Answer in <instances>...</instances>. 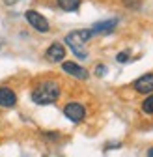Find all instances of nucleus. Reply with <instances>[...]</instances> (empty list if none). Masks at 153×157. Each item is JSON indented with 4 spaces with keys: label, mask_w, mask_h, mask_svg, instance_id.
<instances>
[{
    "label": "nucleus",
    "mask_w": 153,
    "mask_h": 157,
    "mask_svg": "<svg viewBox=\"0 0 153 157\" xmlns=\"http://www.w3.org/2000/svg\"><path fill=\"white\" fill-rule=\"evenodd\" d=\"M60 97V84L56 81H41L32 90V101L37 105H50L58 101Z\"/></svg>",
    "instance_id": "obj_1"
},
{
    "label": "nucleus",
    "mask_w": 153,
    "mask_h": 157,
    "mask_svg": "<svg viewBox=\"0 0 153 157\" xmlns=\"http://www.w3.org/2000/svg\"><path fill=\"white\" fill-rule=\"evenodd\" d=\"M91 36H93L91 30H75V32H71V34L65 36V43L69 45V49H71L76 56H79V58H86L88 52H86V49H84V43L88 41Z\"/></svg>",
    "instance_id": "obj_2"
},
{
    "label": "nucleus",
    "mask_w": 153,
    "mask_h": 157,
    "mask_svg": "<svg viewBox=\"0 0 153 157\" xmlns=\"http://www.w3.org/2000/svg\"><path fill=\"white\" fill-rule=\"evenodd\" d=\"M24 19L30 23L32 28H35L37 32H41V34H47V32L50 30L49 21H47V19H45L39 11H35V10H28V11L24 13Z\"/></svg>",
    "instance_id": "obj_3"
},
{
    "label": "nucleus",
    "mask_w": 153,
    "mask_h": 157,
    "mask_svg": "<svg viewBox=\"0 0 153 157\" xmlns=\"http://www.w3.org/2000/svg\"><path fill=\"white\" fill-rule=\"evenodd\" d=\"M64 114H65L67 120H71L73 124H79V122L84 120L86 109H84V105L79 103V101H69V103H65V107H64Z\"/></svg>",
    "instance_id": "obj_4"
},
{
    "label": "nucleus",
    "mask_w": 153,
    "mask_h": 157,
    "mask_svg": "<svg viewBox=\"0 0 153 157\" xmlns=\"http://www.w3.org/2000/svg\"><path fill=\"white\" fill-rule=\"evenodd\" d=\"M132 88L138 94H151L153 92V73H146V75L138 77L136 81L132 82Z\"/></svg>",
    "instance_id": "obj_5"
},
{
    "label": "nucleus",
    "mask_w": 153,
    "mask_h": 157,
    "mask_svg": "<svg viewBox=\"0 0 153 157\" xmlns=\"http://www.w3.org/2000/svg\"><path fill=\"white\" fill-rule=\"evenodd\" d=\"M62 69H64L67 75H71V77H75V78H80V81H86V78H88V71H86L82 66L75 64V62H64V64H62Z\"/></svg>",
    "instance_id": "obj_6"
},
{
    "label": "nucleus",
    "mask_w": 153,
    "mask_h": 157,
    "mask_svg": "<svg viewBox=\"0 0 153 157\" xmlns=\"http://www.w3.org/2000/svg\"><path fill=\"white\" fill-rule=\"evenodd\" d=\"M17 103V95L9 86H0V107L11 109Z\"/></svg>",
    "instance_id": "obj_7"
},
{
    "label": "nucleus",
    "mask_w": 153,
    "mask_h": 157,
    "mask_svg": "<svg viewBox=\"0 0 153 157\" xmlns=\"http://www.w3.org/2000/svg\"><path fill=\"white\" fill-rule=\"evenodd\" d=\"M45 56H47V60H50V62H60V60H64V58H65V47L62 43H58V41H54L47 49Z\"/></svg>",
    "instance_id": "obj_8"
},
{
    "label": "nucleus",
    "mask_w": 153,
    "mask_h": 157,
    "mask_svg": "<svg viewBox=\"0 0 153 157\" xmlns=\"http://www.w3.org/2000/svg\"><path fill=\"white\" fill-rule=\"evenodd\" d=\"M118 21L116 19H108V21H101V23H95L91 28V34H110L114 28H116Z\"/></svg>",
    "instance_id": "obj_9"
},
{
    "label": "nucleus",
    "mask_w": 153,
    "mask_h": 157,
    "mask_svg": "<svg viewBox=\"0 0 153 157\" xmlns=\"http://www.w3.org/2000/svg\"><path fill=\"white\" fill-rule=\"evenodd\" d=\"M56 4L64 11H75V10H79L80 0H56Z\"/></svg>",
    "instance_id": "obj_10"
},
{
    "label": "nucleus",
    "mask_w": 153,
    "mask_h": 157,
    "mask_svg": "<svg viewBox=\"0 0 153 157\" xmlns=\"http://www.w3.org/2000/svg\"><path fill=\"white\" fill-rule=\"evenodd\" d=\"M142 110H144L146 114H153V94L147 95L146 99L142 101Z\"/></svg>",
    "instance_id": "obj_11"
},
{
    "label": "nucleus",
    "mask_w": 153,
    "mask_h": 157,
    "mask_svg": "<svg viewBox=\"0 0 153 157\" xmlns=\"http://www.w3.org/2000/svg\"><path fill=\"white\" fill-rule=\"evenodd\" d=\"M123 4L127 6V8H140V0H123Z\"/></svg>",
    "instance_id": "obj_12"
},
{
    "label": "nucleus",
    "mask_w": 153,
    "mask_h": 157,
    "mask_svg": "<svg viewBox=\"0 0 153 157\" xmlns=\"http://www.w3.org/2000/svg\"><path fill=\"white\" fill-rule=\"evenodd\" d=\"M116 60H118L120 64H125V62L129 60V52H127V51H123V52H120V54L116 56Z\"/></svg>",
    "instance_id": "obj_13"
},
{
    "label": "nucleus",
    "mask_w": 153,
    "mask_h": 157,
    "mask_svg": "<svg viewBox=\"0 0 153 157\" xmlns=\"http://www.w3.org/2000/svg\"><path fill=\"white\" fill-rule=\"evenodd\" d=\"M95 73H97L99 77H103L106 73V66H97V67H95Z\"/></svg>",
    "instance_id": "obj_14"
},
{
    "label": "nucleus",
    "mask_w": 153,
    "mask_h": 157,
    "mask_svg": "<svg viewBox=\"0 0 153 157\" xmlns=\"http://www.w3.org/2000/svg\"><path fill=\"white\" fill-rule=\"evenodd\" d=\"M17 2H19V0H4L6 6H13V4H17Z\"/></svg>",
    "instance_id": "obj_15"
},
{
    "label": "nucleus",
    "mask_w": 153,
    "mask_h": 157,
    "mask_svg": "<svg viewBox=\"0 0 153 157\" xmlns=\"http://www.w3.org/2000/svg\"><path fill=\"white\" fill-rule=\"evenodd\" d=\"M147 157H153V146H151V148L147 150Z\"/></svg>",
    "instance_id": "obj_16"
}]
</instances>
